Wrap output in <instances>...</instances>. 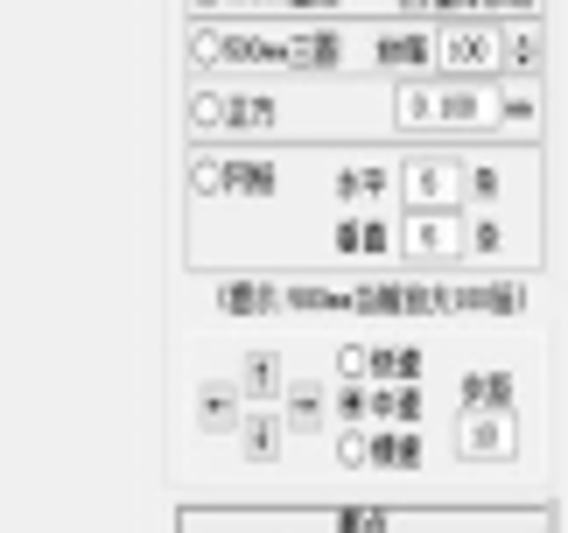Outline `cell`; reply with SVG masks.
<instances>
[]
</instances>
